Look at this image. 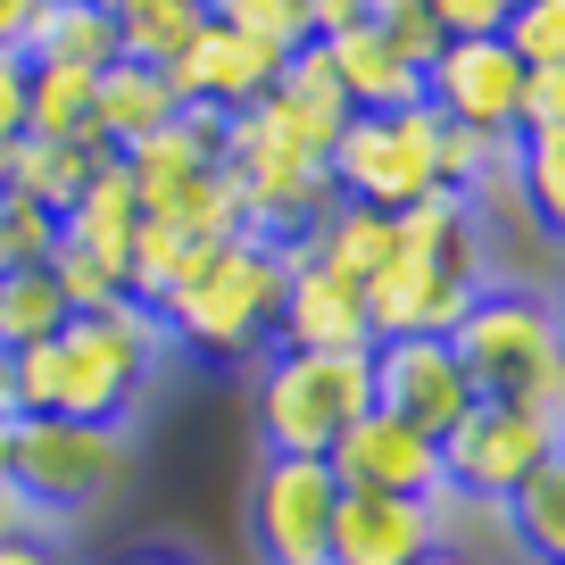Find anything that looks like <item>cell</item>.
Here are the masks:
<instances>
[{"label":"cell","mask_w":565,"mask_h":565,"mask_svg":"<svg viewBox=\"0 0 565 565\" xmlns=\"http://www.w3.org/2000/svg\"><path fill=\"white\" fill-rule=\"evenodd\" d=\"M100 9L108 18H134V9H150V0H100Z\"/></svg>","instance_id":"cell-40"},{"label":"cell","mask_w":565,"mask_h":565,"mask_svg":"<svg viewBox=\"0 0 565 565\" xmlns=\"http://www.w3.org/2000/svg\"><path fill=\"white\" fill-rule=\"evenodd\" d=\"M0 491H9V416H0Z\"/></svg>","instance_id":"cell-41"},{"label":"cell","mask_w":565,"mask_h":565,"mask_svg":"<svg viewBox=\"0 0 565 565\" xmlns=\"http://www.w3.org/2000/svg\"><path fill=\"white\" fill-rule=\"evenodd\" d=\"M25 134V58L0 51V150Z\"/></svg>","instance_id":"cell-34"},{"label":"cell","mask_w":565,"mask_h":565,"mask_svg":"<svg viewBox=\"0 0 565 565\" xmlns=\"http://www.w3.org/2000/svg\"><path fill=\"white\" fill-rule=\"evenodd\" d=\"M0 565H75L67 541H0Z\"/></svg>","instance_id":"cell-36"},{"label":"cell","mask_w":565,"mask_h":565,"mask_svg":"<svg viewBox=\"0 0 565 565\" xmlns=\"http://www.w3.org/2000/svg\"><path fill=\"white\" fill-rule=\"evenodd\" d=\"M58 333H67V300L51 291V275L42 266L0 275V358L34 350V341H58Z\"/></svg>","instance_id":"cell-27"},{"label":"cell","mask_w":565,"mask_h":565,"mask_svg":"<svg viewBox=\"0 0 565 565\" xmlns=\"http://www.w3.org/2000/svg\"><path fill=\"white\" fill-rule=\"evenodd\" d=\"M25 67H75V75H100L117 58V18L100 0H42L34 34L18 42Z\"/></svg>","instance_id":"cell-21"},{"label":"cell","mask_w":565,"mask_h":565,"mask_svg":"<svg viewBox=\"0 0 565 565\" xmlns=\"http://www.w3.org/2000/svg\"><path fill=\"white\" fill-rule=\"evenodd\" d=\"M282 249L275 242H225L200 258V275L167 300V341L175 350H200V358H249L275 341V308H282Z\"/></svg>","instance_id":"cell-4"},{"label":"cell","mask_w":565,"mask_h":565,"mask_svg":"<svg viewBox=\"0 0 565 565\" xmlns=\"http://www.w3.org/2000/svg\"><path fill=\"white\" fill-rule=\"evenodd\" d=\"M374 407L399 424H416L424 441H441L449 424L475 407V383L458 374L449 341H374Z\"/></svg>","instance_id":"cell-12"},{"label":"cell","mask_w":565,"mask_h":565,"mask_svg":"<svg viewBox=\"0 0 565 565\" xmlns=\"http://www.w3.org/2000/svg\"><path fill=\"white\" fill-rule=\"evenodd\" d=\"M391 233H399L391 266L358 291L366 300V333L374 341H441L466 317V300L491 282L475 209L458 192H424L416 209L391 216Z\"/></svg>","instance_id":"cell-1"},{"label":"cell","mask_w":565,"mask_h":565,"mask_svg":"<svg viewBox=\"0 0 565 565\" xmlns=\"http://www.w3.org/2000/svg\"><path fill=\"white\" fill-rule=\"evenodd\" d=\"M209 25H233V34L266 42V51H308V25H300V0H209Z\"/></svg>","instance_id":"cell-30"},{"label":"cell","mask_w":565,"mask_h":565,"mask_svg":"<svg viewBox=\"0 0 565 565\" xmlns=\"http://www.w3.org/2000/svg\"><path fill=\"white\" fill-rule=\"evenodd\" d=\"M34 18H42V0H0V51H18L34 34Z\"/></svg>","instance_id":"cell-37"},{"label":"cell","mask_w":565,"mask_h":565,"mask_svg":"<svg viewBox=\"0 0 565 565\" xmlns=\"http://www.w3.org/2000/svg\"><path fill=\"white\" fill-rule=\"evenodd\" d=\"M499 51H508L524 75L565 67V0H515L508 25H499Z\"/></svg>","instance_id":"cell-29"},{"label":"cell","mask_w":565,"mask_h":565,"mask_svg":"<svg viewBox=\"0 0 565 565\" xmlns=\"http://www.w3.org/2000/svg\"><path fill=\"white\" fill-rule=\"evenodd\" d=\"M341 482L324 458H266L249 482V532H258L266 565H324V532H333Z\"/></svg>","instance_id":"cell-10"},{"label":"cell","mask_w":565,"mask_h":565,"mask_svg":"<svg viewBox=\"0 0 565 565\" xmlns=\"http://www.w3.org/2000/svg\"><path fill=\"white\" fill-rule=\"evenodd\" d=\"M441 541H449V508L341 491L333 499V532H324V565H416Z\"/></svg>","instance_id":"cell-13"},{"label":"cell","mask_w":565,"mask_h":565,"mask_svg":"<svg viewBox=\"0 0 565 565\" xmlns=\"http://www.w3.org/2000/svg\"><path fill=\"white\" fill-rule=\"evenodd\" d=\"M275 67H282V51L233 34V25H200V42L167 67V92H175V108H216V117H242V108L266 100Z\"/></svg>","instance_id":"cell-14"},{"label":"cell","mask_w":565,"mask_h":565,"mask_svg":"<svg viewBox=\"0 0 565 565\" xmlns=\"http://www.w3.org/2000/svg\"><path fill=\"white\" fill-rule=\"evenodd\" d=\"M416 565H482V557H475V548H458V541H441L433 557H416Z\"/></svg>","instance_id":"cell-38"},{"label":"cell","mask_w":565,"mask_h":565,"mask_svg":"<svg viewBox=\"0 0 565 565\" xmlns=\"http://www.w3.org/2000/svg\"><path fill=\"white\" fill-rule=\"evenodd\" d=\"M167 358H175L167 324L134 300H108L100 317H67V333L51 341V416L125 424Z\"/></svg>","instance_id":"cell-3"},{"label":"cell","mask_w":565,"mask_h":565,"mask_svg":"<svg viewBox=\"0 0 565 565\" xmlns=\"http://www.w3.org/2000/svg\"><path fill=\"white\" fill-rule=\"evenodd\" d=\"M548 458H565V416H532V407H515V399H475L441 433V482H449L458 508L499 515V499Z\"/></svg>","instance_id":"cell-8"},{"label":"cell","mask_w":565,"mask_h":565,"mask_svg":"<svg viewBox=\"0 0 565 565\" xmlns=\"http://www.w3.org/2000/svg\"><path fill=\"white\" fill-rule=\"evenodd\" d=\"M200 25H209V0H150V9L117 18V58H141V67L167 75L200 42Z\"/></svg>","instance_id":"cell-26"},{"label":"cell","mask_w":565,"mask_h":565,"mask_svg":"<svg viewBox=\"0 0 565 565\" xmlns=\"http://www.w3.org/2000/svg\"><path fill=\"white\" fill-rule=\"evenodd\" d=\"M58 249V216L34 209V200L0 192V275H25V266H51Z\"/></svg>","instance_id":"cell-31"},{"label":"cell","mask_w":565,"mask_h":565,"mask_svg":"<svg viewBox=\"0 0 565 565\" xmlns=\"http://www.w3.org/2000/svg\"><path fill=\"white\" fill-rule=\"evenodd\" d=\"M449 358L475 383V399H515L532 416H565V350H557V308L532 282H482L466 317L449 324Z\"/></svg>","instance_id":"cell-2"},{"label":"cell","mask_w":565,"mask_h":565,"mask_svg":"<svg viewBox=\"0 0 565 565\" xmlns=\"http://www.w3.org/2000/svg\"><path fill=\"white\" fill-rule=\"evenodd\" d=\"M0 192H9V183H0Z\"/></svg>","instance_id":"cell-43"},{"label":"cell","mask_w":565,"mask_h":565,"mask_svg":"<svg viewBox=\"0 0 565 565\" xmlns=\"http://www.w3.org/2000/svg\"><path fill=\"white\" fill-rule=\"evenodd\" d=\"M515 183H524V209L532 233H557L565 225V134H515Z\"/></svg>","instance_id":"cell-28"},{"label":"cell","mask_w":565,"mask_h":565,"mask_svg":"<svg viewBox=\"0 0 565 565\" xmlns=\"http://www.w3.org/2000/svg\"><path fill=\"white\" fill-rule=\"evenodd\" d=\"M499 524H508V541L524 548L532 565H565V458L532 466V475L499 499Z\"/></svg>","instance_id":"cell-23"},{"label":"cell","mask_w":565,"mask_h":565,"mask_svg":"<svg viewBox=\"0 0 565 565\" xmlns=\"http://www.w3.org/2000/svg\"><path fill=\"white\" fill-rule=\"evenodd\" d=\"M300 25H308V42H333L350 25H366V0H300Z\"/></svg>","instance_id":"cell-35"},{"label":"cell","mask_w":565,"mask_h":565,"mask_svg":"<svg viewBox=\"0 0 565 565\" xmlns=\"http://www.w3.org/2000/svg\"><path fill=\"white\" fill-rule=\"evenodd\" d=\"M366 407H374L366 350H266V366H258L266 458H324Z\"/></svg>","instance_id":"cell-5"},{"label":"cell","mask_w":565,"mask_h":565,"mask_svg":"<svg viewBox=\"0 0 565 565\" xmlns=\"http://www.w3.org/2000/svg\"><path fill=\"white\" fill-rule=\"evenodd\" d=\"M508 9H515V0H424V18H433V34H441V42H482V34H499V25H508Z\"/></svg>","instance_id":"cell-33"},{"label":"cell","mask_w":565,"mask_h":565,"mask_svg":"<svg viewBox=\"0 0 565 565\" xmlns=\"http://www.w3.org/2000/svg\"><path fill=\"white\" fill-rule=\"evenodd\" d=\"M0 416H9V358H0Z\"/></svg>","instance_id":"cell-42"},{"label":"cell","mask_w":565,"mask_h":565,"mask_svg":"<svg viewBox=\"0 0 565 565\" xmlns=\"http://www.w3.org/2000/svg\"><path fill=\"white\" fill-rule=\"evenodd\" d=\"M125 565H192V557H183V548H134Z\"/></svg>","instance_id":"cell-39"},{"label":"cell","mask_w":565,"mask_h":565,"mask_svg":"<svg viewBox=\"0 0 565 565\" xmlns=\"http://www.w3.org/2000/svg\"><path fill=\"white\" fill-rule=\"evenodd\" d=\"M324 475H333L341 491H374V499H424V508H449L441 441H424L416 424L383 416V407H366V416H358L350 433L324 449Z\"/></svg>","instance_id":"cell-9"},{"label":"cell","mask_w":565,"mask_h":565,"mask_svg":"<svg viewBox=\"0 0 565 565\" xmlns=\"http://www.w3.org/2000/svg\"><path fill=\"white\" fill-rule=\"evenodd\" d=\"M366 25L407 58V67H433V51H441V34H433V18H424V0H366Z\"/></svg>","instance_id":"cell-32"},{"label":"cell","mask_w":565,"mask_h":565,"mask_svg":"<svg viewBox=\"0 0 565 565\" xmlns=\"http://www.w3.org/2000/svg\"><path fill=\"white\" fill-rule=\"evenodd\" d=\"M25 134L34 141H92V75L75 67H25Z\"/></svg>","instance_id":"cell-25"},{"label":"cell","mask_w":565,"mask_h":565,"mask_svg":"<svg viewBox=\"0 0 565 565\" xmlns=\"http://www.w3.org/2000/svg\"><path fill=\"white\" fill-rule=\"evenodd\" d=\"M282 308H275V341L266 350H374L366 333V300L350 282H333L324 266H308L300 249H282Z\"/></svg>","instance_id":"cell-15"},{"label":"cell","mask_w":565,"mask_h":565,"mask_svg":"<svg viewBox=\"0 0 565 565\" xmlns=\"http://www.w3.org/2000/svg\"><path fill=\"white\" fill-rule=\"evenodd\" d=\"M200 258H209L200 242H183L175 225H150V216H141L134 258H125V300H134V308H150V317H167V300H175L183 282L200 275Z\"/></svg>","instance_id":"cell-24"},{"label":"cell","mask_w":565,"mask_h":565,"mask_svg":"<svg viewBox=\"0 0 565 565\" xmlns=\"http://www.w3.org/2000/svg\"><path fill=\"white\" fill-rule=\"evenodd\" d=\"M317 51H324V67H333L350 117H399V108H424V67H407L374 25H350V34L317 42Z\"/></svg>","instance_id":"cell-18"},{"label":"cell","mask_w":565,"mask_h":565,"mask_svg":"<svg viewBox=\"0 0 565 565\" xmlns=\"http://www.w3.org/2000/svg\"><path fill=\"white\" fill-rule=\"evenodd\" d=\"M424 108L441 125L466 134H515V108H524V67L499 51V34L482 42H441L433 67H424Z\"/></svg>","instance_id":"cell-11"},{"label":"cell","mask_w":565,"mask_h":565,"mask_svg":"<svg viewBox=\"0 0 565 565\" xmlns=\"http://www.w3.org/2000/svg\"><path fill=\"white\" fill-rule=\"evenodd\" d=\"M308 266H324L333 282H350V291H366L374 275L391 266V249H399V233H391L383 209H350V200H333L324 209V225L308 233V242H291Z\"/></svg>","instance_id":"cell-20"},{"label":"cell","mask_w":565,"mask_h":565,"mask_svg":"<svg viewBox=\"0 0 565 565\" xmlns=\"http://www.w3.org/2000/svg\"><path fill=\"white\" fill-rule=\"evenodd\" d=\"M258 108H266V125H275V134L291 141V150H308L317 167H324V150H333V134L350 125V100H341V84H333V67H324V51H317V42L282 58Z\"/></svg>","instance_id":"cell-17"},{"label":"cell","mask_w":565,"mask_h":565,"mask_svg":"<svg viewBox=\"0 0 565 565\" xmlns=\"http://www.w3.org/2000/svg\"><path fill=\"white\" fill-rule=\"evenodd\" d=\"M108 150H84V141H34V134H18L9 150H0V183L18 200H34V209H67L75 192L92 183V167H100Z\"/></svg>","instance_id":"cell-22"},{"label":"cell","mask_w":565,"mask_h":565,"mask_svg":"<svg viewBox=\"0 0 565 565\" xmlns=\"http://www.w3.org/2000/svg\"><path fill=\"white\" fill-rule=\"evenodd\" d=\"M134 466L125 424H75V416H9V491L34 499L51 524L100 508Z\"/></svg>","instance_id":"cell-6"},{"label":"cell","mask_w":565,"mask_h":565,"mask_svg":"<svg viewBox=\"0 0 565 565\" xmlns=\"http://www.w3.org/2000/svg\"><path fill=\"white\" fill-rule=\"evenodd\" d=\"M441 117L433 108H399V117H350L324 150V183L350 209H416L424 192H441Z\"/></svg>","instance_id":"cell-7"},{"label":"cell","mask_w":565,"mask_h":565,"mask_svg":"<svg viewBox=\"0 0 565 565\" xmlns=\"http://www.w3.org/2000/svg\"><path fill=\"white\" fill-rule=\"evenodd\" d=\"M134 233H141V200H134V183H125V167L100 159V167H92V183L67 200V209H58V242H67L75 258H92V266H100V275L125 291Z\"/></svg>","instance_id":"cell-16"},{"label":"cell","mask_w":565,"mask_h":565,"mask_svg":"<svg viewBox=\"0 0 565 565\" xmlns=\"http://www.w3.org/2000/svg\"><path fill=\"white\" fill-rule=\"evenodd\" d=\"M159 125H175V92H167L159 67H141V58H108L92 75V141H100L108 159L150 141Z\"/></svg>","instance_id":"cell-19"}]
</instances>
